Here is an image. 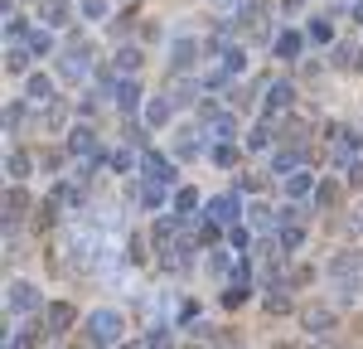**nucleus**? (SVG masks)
<instances>
[{
  "label": "nucleus",
  "instance_id": "obj_6",
  "mask_svg": "<svg viewBox=\"0 0 363 349\" xmlns=\"http://www.w3.org/2000/svg\"><path fill=\"white\" fill-rule=\"evenodd\" d=\"M140 170H145L150 184H174V179H179V174H174V160H165L160 150H145V155H140Z\"/></svg>",
  "mask_w": 363,
  "mask_h": 349
},
{
  "label": "nucleus",
  "instance_id": "obj_10",
  "mask_svg": "<svg viewBox=\"0 0 363 349\" xmlns=\"http://www.w3.org/2000/svg\"><path fill=\"white\" fill-rule=\"evenodd\" d=\"M272 49H277L281 58H301V49H306V34H296V29H277Z\"/></svg>",
  "mask_w": 363,
  "mask_h": 349
},
{
  "label": "nucleus",
  "instance_id": "obj_21",
  "mask_svg": "<svg viewBox=\"0 0 363 349\" xmlns=\"http://www.w3.org/2000/svg\"><path fill=\"white\" fill-rule=\"evenodd\" d=\"M29 165H34V160H29L25 150H10V155H5V174H10L15 184H20V179H29Z\"/></svg>",
  "mask_w": 363,
  "mask_h": 349
},
{
  "label": "nucleus",
  "instance_id": "obj_41",
  "mask_svg": "<svg viewBox=\"0 0 363 349\" xmlns=\"http://www.w3.org/2000/svg\"><path fill=\"white\" fill-rule=\"evenodd\" d=\"M208 272L223 277V272H228V253H213V257H208Z\"/></svg>",
  "mask_w": 363,
  "mask_h": 349
},
{
  "label": "nucleus",
  "instance_id": "obj_14",
  "mask_svg": "<svg viewBox=\"0 0 363 349\" xmlns=\"http://www.w3.org/2000/svg\"><path fill=\"white\" fill-rule=\"evenodd\" d=\"M194 209H199V189H174V204H169V214H179V218H194Z\"/></svg>",
  "mask_w": 363,
  "mask_h": 349
},
{
  "label": "nucleus",
  "instance_id": "obj_26",
  "mask_svg": "<svg viewBox=\"0 0 363 349\" xmlns=\"http://www.w3.org/2000/svg\"><path fill=\"white\" fill-rule=\"evenodd\" d=\"M247 214H252V228H262V233H267V228H281V214H272L267 204H252Z\"/></svg>",
  "mask_w": 363,
  "mask_h": 349
},
{
  "label": "nucleus",
  "instance_id": "obj_13",
  "mask_svg": "<svg viewBox=\"0 0 363 349\" xmlns=\"http://www.w3.org/2000/svg\"><path fill=\"white\" fill-rule=\"evenodd\" d=\"M208 136H213V141H238V116L218 112L213 121H208Z\"/></svg>",
  "mask_w": 363,
  "mask_h": 349
},
{
  "label": "nucleus",
  "instance_id": "obj_28",
  "mask_svg": "<svg viewBox=\"0 0 363 349\" xmlns=\"http://www.w3.org/2000/svg\"><path fill=\"white\" fill-rule=\"evenodd\" d=\"M25 209H29L25 189H10V194H5V223H15V218H20V214H25Z\"/></svg>",
  "mask_w": 363,
  "mask_h": 349
},
{
  "label": "nucleus",
  "instance_id": "obj_39",
  "mask_svg": "<svg viewBox=\"0 0 363 349\" xmlns=\"http://www.w3.org/2000/svg\"><path fill=\"white\" fill-rule=\"evenodd\" d=\"M5 34H29L25 15H15V10H10V15H5Z\"/></svg>",
  "mask_w": 363,
  "mask_h": 349
},
{
  "label": "nucleus",
  "instance_id": "obj_45",
  "mask_svg": "<svg viewBox=\"0 0 363 349\" xmlns=\"http://www.w3.org/2000/svg\"><path fill=\"white\" fill-rule=\"evenodd\" d=\"M116 349H150L145 340H131V345H116Z\"/></svg>",
  "mask_w": 363,
  "mask_h": 349
},
{
  "label": "nucleus",
  "instance_id": "obj_30",
  "mask_svg": "<svg viewBox=\"0 0 363 349\" xmlns=\"http://www.w3.org/2000/svg\"><path fill=\"white\" fill-rule=\"evenodd\" d=\"M306 39H310V44H335V29L325 25V20H310V25H306Z\"/></svg>",
  "mask_w": 363,
  "mask_h": 349
},
{
  "label": "nucleus",
  "instance_id": "obj_5",
  "mask_svg": "<svg viewBox=\"0 0 363 349\" xmlns=\"http://www.w3.org/2000/svg\"><path fill=\"white\" fill-rule=\"evenodd\" d=\"M5 306H10V316H29V311H39V306H44V296H39V287H29V282H10Z\"/></svg>",
  "mask_w": 363,
  "mask_h": 349
},
{
  "label": "nucleus",
  "instance_id": "obj_20",
  "mask_svg": "<svg viewBox=\"0 0 363 349\" xmlns=\"http://www.w3.org/2000/svg\"><path fill=\"white\" fill-rule=\"evenodd\" d=\"M296 170H306V165H301V150H281V155H272V174L286 179V174H296Z\"/></svg>",
  "mask_w": 363,
  "mask_h": 349
},
{
  "label": "nucleus",
  "instance_id": "obj_3",
  "mask_svg": "<svg viewBox=\"0 0 363 349\" xmlns=\"http://www.w3.org/2000/svg\"><path fill=\"white\" fill-rule=\"evenodd\" d=\"M208 209V218L213 223H223V228H238V218H242V194L238 189H228V194H213V199L203 204Z\"/></svg>",
  "mask_w": 363,
  "mask_h": 349
},
{
  "label": "nucleus",
  "instance_id": "obj_44",
  "mask_svg": "<svg viewBox=\"0 0 363 349\" xmlns=\"http://www.w3.org/2000/svg\"><path fill=\"white\" fill-rule=\"evenodd\" d=\"M349 184H363V160H354V165H349Z\"/></svg>",
  "mask_w": 363,
  "mask_h": 349
},
{
  "label": "nucleus",
  "instance_id": "obj_2",
  "mask_svg": "<svg viewBox=\"0 0 363 349\" xmlns=\"http://www.w3.org/2000/svg\"><path fill=\"white\" fill-rule=\"evenodd\" d=\"M121 311H112V306H102V311H92V316L83 320V335H87V345H97V349H107V345H121Z\"/></svg>",
  "mask_w": 363,
  "mask_h": 349
},
{
  "label": "nucleus",
  "instance_id": "obj_34",
  "mask_svg": "<svg viewBox=\"0 0 363 349\" xmlns=\"http://www.w3.org/2000/svg\"><path fill=\"white\" fill-rule=\"evenodd\" d=\"M247 145H252V150H267V145H272V126H267V121H262V126H252Z\"/></svg>",
  "mask_w": 363,
  "mask_h": 349
},
{
  "label": "nucleus",
  "instance_id": "obj_9",
  "mask_svg": "<svg viewBox=\"0 0 363 349\" xmlns=\"http://www.w3.org/2000/svg\"><path fill=\"white\" fill-rule=\"evenodd\" d=\"M68 325H73V306H68V301H49V306H44V330H49V335H63Z\"/></svg>",
  "mask_w": 363,
  "mask_h": 349
},
{
  "label": "nucleus",
  "instance_id": "obj_7",
  "mask_svg": "<svg viewBox=\"0 0 363 349\" xmlns=\"http://www.w3.org/2000/svg\"><path fill=\"white\" fill-rule=\"evenodd\" d=\"M68 150H73V155H87V160H102V145H97V131H92V126L68 131Z\"/></svg>",
  "mask_w": 363,
  "mask_h": 349
},
{
  "label": "nucleus",
  "instance_id": "obj_33",
  "mask_svg": "<svg viewBox=\"0 0 363 349\" xmlns=\"http://www.w3.org/2000/svg\"><path fill=\"white\" fill-rule=\"evenodd\" d=\"M208 155H213V165H223V170H228V165L238 160V145H233V141H218L213 150H208Z\"/></svg>",
  "mask_w": 363,
  "mask_h": 349
},
{
  "label": "nucleus",
  "instance_id": "obj_42",
  "mask_svg": "<svg viewBox=\"0 0 363 349\" xmlns=\"http://www.w3.org/2000/svg\"><path fill=\"white\" fill-rule=\"evenodd\" d=\"M208 5H213V10H223V15H238V5H242V0H208Z\"/></svg>",
  "mask_w": 363,
  "mask_h": 349
},
{
  "label": "nucleus",
  "instance_id": "obj_38",
  "mask_svg": "<svg viewBox=\"0 0 363 349\" xmlns=\"http://www.w3.org/2000/svg\"><path fill=\"white\" fill-rule=\"evenodd\" d=\"M335 204V184H315V209H330Z\"/></svg>",
  "mask_w": 363,
  "mask_h": 349
},
{
  "label": "nucleus",
  "instance_id": "obj_4",
  "mask_svg": "<svg viewBox=\"0 0 363 349\" xmlns=\"http://www.w3.org/2000/svg\"><path fill=\"white\" fill-rule=\"evenodd\" d=\"M58 73H63L68 83H83V78H92V49H87V44H78V49H63V58H58Z\"/></svg>",
  "mask_w": 363,
  "mask_h": 349
},
{
  "label": "nucleus",
  "instance_id": "obj_46",
  "mask_svg": "<svg viewBox=\"0 0 363 349\" xmlns=\"http://www.w3.org/2000/svg\"><path fill=\"white\" fill-rule=\"evenodd\" d=\"M354 20H359V25H363V0H359V5H354Z\"/></svg>",
  "mask_w": 363,
  "mask_h": 349
},
{
  "label": "nucleus",
  "instance_id": "obj_23",
  "mask_svg": "<svg viewBox=\"0 0 363 349\" xmlns=\"http://www.w3.org/2000/svg\"><path fill=\"white\" fill-rule=\"evenodd\" d=\"M112 63H116V73H126V78H131V73L140 68V49H136V44H126V49H116Z\"/></svg>",
  "mask_w": 363,
  "mask_h": 349
},
{
  "label": "nucleus",
  "instance_id": "obj_25",
  "mask_svg": "<svg viewBox=\"0 0 363 349\" xmlns=\"http://www.w3.org/2000/svg\"><path fill=\"white\" fill-rule=\"evenodd\" d=\"M25 44L34 49V58L54 54V34H49V29H29V34H25Z\"/></svg>",
  "mask_w": 363,
  "mask_h": 349
},
{
  "label": "nucleus",
  "instance_id": "obj_43",
  "mask_svg": "<svg viewBox=\"0 0 363 349\" xmlns=\"http://www.w3.org/2000/svg\"><path fill=\"white\" fill-rule=\"evenodd\" d=\"M286 306H291V301H286L281 291H272V296H267V311H286Z\"/></svg>",
  "mask_w": 363,
  "mask_h": 349
},
{
  "label": "nucleus",
  "instance_id": "obj_15",
  "mask_svg": "<svg viewBox=\"0 0 363 349\" xmlns=\"http://www.w3.org/2000/svg\"><path fill=\"white\" fill-rule=\"evenodd\" d=\"M291 97H296V87L286 83V78H277V83L267 87V112H277V107H291Z\"/></svg>",
  "mask_w": 363,
  "mask_h": 349
},
{
  "label": "nucleus",
  "instance_id": "obj_11",
  "mask_svg": "<svg viewBox=\"0 0 363 349\" xmlns=\"http://www.w3.org/2000/svg\"><path fill=\"white\" fill-rule=\"evenodd\" d=\"M169 63L184 73V68H194L199 63V39H174V49H169Z\"/></svg>",
  "mask_w": 363,
  "mask_h": 349
},
{
  "label": "nucleus",
  "instance_id": "obj_1",
  "mask_svg": "<svg viewBox=\"0 0 363 349\" xmlns=\"http://www.w3.org/2000/svg\"><path fill=\"white\" fill-rule=\"evenodd\" d=\"M330 282H335L339 291V301H359V291H363V253H339L335 262H330Z\"/></svg>",
  "mask_w": 363,
  "mask_h": 349
},
{
  "label": "nucleus",
  "instance_id": "obj_31",
  "mask_svg": "<svg viewBox=\"0 0 363 349\" xmlns=\"http://www.w3.org/2000/svg\"><path fill=\"white\" fill-rule=\"evenodd\" d=\"M223 68H228V73H242V68H247V49H242V44H238V49L228 44V49H223Z\"/></svg>",
  "mask_w": 363,
  "mask_h": 349
},
{
  "label": "nucleus",
  "instance_id": "obj_16",
  "mask_svg": "<svg viewBox=\"0 0 363 349\" xmlns=\"http://www.w3.org/2000/svg\"><path fill=\"white\" fill-rule=\"evenodd\" d=\"M359 150H363L359 131H339V145H335V160H339V165H349V155H359Z\"/></svg>",
  "mask_w": 363,
  "mask_h": 349
},
{
  "label": "nucleus",
  "instance_id": "obj_24",
  "mask_svg": "<svg viewBox=\"0 0 363 349\" xmlns=\"http://www.w3.org/2000/svg\"><path fill=\"white\" fill-rule=\"evenodd\" d=\"M29 58H34V49H29V44H10V54H5V68H10V73H25Z\"/></svg>",
  "mask_w": 363,
  "mask_h": 349
},
{
  "label": "nucleus",
  "instance_id": "obj_40",
  "mask_svg": "<svg viewBox=\"0 0 363 349\" xmlns=\"http://www.w3.org/2000/svg\"><path fill=\"white\" fill-rule=\"evenodd\" d=\"M83 15L87 20H102L107 15V0H83Z\"/></svg>",
  "mask_w": 363,
  "mask_h": 349
},
{
  "label": "nucleus",
  "instance_id": "obj_35",
  "mask_svg": "<svg viewBox=\"0 0 363 349\" xmlns=\"http://www.w3.org/2000/svg\"><path fill=\"white\" fill-rule=\"evenodd\" d=\"M228 243H233V253H247V248H252V233L238 223V228H228Z\"/></svg>",
  "mask_w": 363,
  "mask_h": 349
},
{
  "label": "nucleus",
  "instance_id": "obj_29",
  "mask_svg": "<svg viewBox=\"0 0 363 349\" xmlns=\"http://www.w3.org/2000/svg\"><path fill=\"white\" fill-rule=\"evenodd\" d=\"M39 15H49V29L68 25V5H63V0H44V5H39Z\"/></svg>",
  "mask_w": 363,
  "mask_h": 349
},
{
  "label": "nucleus",
  "instance_id": "obj_36",
  "mask_svg": "<svg viewBox=\"0 0 363 349\" xmlns=\"http://www.w3.org/2000/svg\"><path fill=\"white\" fill-rule=\"evenodd\" d=\"M112 165H116V174H131V170H136V150H116Z\"/></svg>",
  "mask_w": 363,
  "mask_h": 349
},
{
  "label": "nucleus",
  "instance_id": "obj_22",
  "mask_svg": "<svg viewBox=\"0 0 363 349\" xmlns=\"http://www.w3.org/2000/svg\"><path fill=\"white\" fill-rule=\"evenodd\" d=\"M203 150H208V136H203V131H184V136H179V155H184V160H194Z\"/></svg>",
  "mask_w": 363,
  "mask_h": 349
},
{
  "label": "nucleus",
  "instance_id": "obj_12",
  "mask_svg": "<svg viewBox=\"0 0 363 349\" xmlns=\"http://www.w3.org/2000/svg\"><path fill=\"white\" fill-rule=\"evenodd\" d=\"M112 97H116V107H121L126 116H131V112H140V83H136V78L116 83V92H112Z\"/></svg>",
  "mask_w": 363,
  "mask_h": 349
},
{
  "label": "nucleus",
  "instance_id": "obj_32",
  "mask_svg": "<svg viewBox=\"0 0 363 349\" xmlns=\"http://www.w3.org/2000/svg\"><path fill=\"white\" fill-rule=\"evenodd\" d=\"M140 199H145V209H165V204H174L165 194V184H145V194H140Z\"/></svg>",
  "mask_w": 363,
  "mask_h": 349
},
{
  "label": "nucleus",
  "instance_id": "obj_27",
  "mask_svg": "<svg viewBox=\"0 0 363 349\" xmlns=\"http://www.w3.org/2000/svg\"><path fill=\"white\" fill-rule=\"evenodd\" d=\"M277 243L286 248V253H296V248L306 243V228H296V223H281V228H277Z\"/></svg>",
  "mask_w": 363,
  "mask_h": 349
},
{
  "label": "nucleus",
  "instance_id": "obj_17",
  "mask_svg": "<svg viewBox=\"0 0 363 349\" xmlns=\"http://www.w3.org/2000/svg\"><path fill=\"white\" fill-rule=\"evenodd\" d=\"M306 330L310 335H330V330H335V311H325V306H320V311H306Z\"/></svg>",
  "mask_w": 363,
  "mask_h": 349
},
{
  "label": "nucleus",
  "instance_id": "obj_19",
  "mask_svg": "<svg viewBox=\"0 0 363 349\" xmlns=\"http://www.w3.org/2000/svg\"><path fill=\"white\" fill-rule=\"evenodd\" d=\"M169 112H174V102H165V97H150V102H145V126H165Z\"/></svg>",
  "mask_w": 363,
  "mask_h": 349
},
{
  "label": "nucleus",
  "instance_id": "obj_37",
  "mask_svg": "<svg viewBox=\"0 0 363 349\" xmlns=\"http://www.w3.org/2000/svg\"><path fill=\"white\" fill-rule=\"evenodd\" d=\"M145 345H150V349H165V345H169V325H150Z\"/></svg>",
  "mask_w": 363,
  "mask_h": 349
},
{
  "label": "nucleus",
  "instance_id": "obj_18",
  "mask_svg": "<svg viewBox=\"0 0 363 349\" xmlns=\"http://www.w3.org/2000/svg\"><path fill=\"white\" fill-rule=\"evenodd\" d=\"M310 189H315V174H310V170H296V174H286V194H291V199H306Z\"/></svg>",
  "mask_w": 363,
  "mask_h": 349
},
{
  "label": "nucleus",
  "instance_id": "obj_8",
  "mask_svg": "<svg viewBox=\"0 0 363 349\" xmlns=\"http://www.w3.org/2000/svg\"><path fill=\"white\" fill-rule=\"evenodd\" d=\"M25 97L34 102V107H54V102H58V97H54V78H44V73H29Z\"/></svg>",
  "mask_w": 363,
  "mask_h": 349
}]
</instances>
